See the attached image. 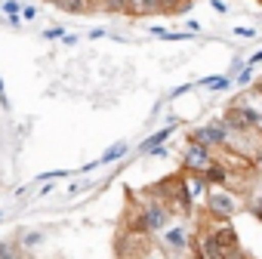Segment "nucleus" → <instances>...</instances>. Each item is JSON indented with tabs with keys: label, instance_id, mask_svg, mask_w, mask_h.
Returning <instances> with one entry per match:
<instances>
[{
	"label": "nucleus",
	"instance_id": "9b49d317",
	"mask_svg": "<svg viewBox=\"0 0 262 259\" xmlns=\"http://www.w3.org/2000/svg\"><path fill=\"white\" fill-rule=\"evenodd\" d=\"M213 238H216V244H219L222 250H228V247H237V234H234L228 225H222V228H213Z\"/></svg>",
	"mask_w": 262,
	"mask_h": 259
},
{
	"label": "nucleus",
	"instance_id": "4468645a",
	"mask_svg": "<svg viewBox=\"0 0 262 259\" xmlns=\"http://www.w3.org/2000/svg\"><path fill=\"white\" fill-rule=\"evenodd\" d=\"M201 87H207V90H213V93H222V90H228V87H231V80L219 74V77H204V80H201Z\"/></svg>",
	"mask_w": 262,
	"mask_h": 259
},
{
	"label": "nucleus",
	"instance_id": "dca6fc26",
	"mask_svg": "<svg viewBox=\"0 0 262 259\" xmlns=\"http://www.w3.org/2000/svg\"><path fill=\"white\" fill-rule=\"evenodd\" d=\"M164 241H167L170 247H185V244H188V238H185V228H170V231L164 234Z\"/></svg>",
	"mask_w": 262,
	"mask_h": 259
},
{
	"label": "nucleus",
	"instance_id": "20e7f679",
	"mask_svg": "<svg viewBox=\"0 0 262 259\" xmlns=\"http://www.w3.org/2000/svg\"><path fill=\"white\" fill-rule=\"evenodd\" d=\"M170 222V210L161 201H145L142 213H139V228L142 231H164Z\"/></svg>",
	"mask_w": 262,
	"mask_h": 259
},
{
	"label": "nucleus",
	"instance_id": "f257e3e1",
	"mask_svg": "<svg viewBox=\"0 0 262 259\" xmlns=\"http://www.w3.org/2000/svg\"><path fill=\"white\" fill-rule=\"evenodd\" d=\"M204 204H207L210 216H219V219H231L234 213H241V207H244V198H241V195H234L228 185H207Z\"/></svg>",
	"mask_w": 262,
	"mask_h": 259
},
{
	"label": "nucleus",
	"instance_id": "412c9836",
	"mask_svg": "<svg viewBox=\"0 0 262 259\" xmlns=\"http://www.w3.org/2000/svg\"><path fill=\"white\" fill-rule=\"evenodd\" d=\"M234 34H237V37H256V28H250V25H241V28H234Z\"/></svg>",
	"mask_w": 262,
	"mask_h": 259
},
{
	"label": "nucleus",
	"instance_id": "1a4fd4ad",
	"mask_svg": "<svg viewBox=\"0 0 262 259\" xmlns=\"http://www.w3.org/2000/svg\"><path fill=\"white\" fill-rule=\"evenodd\" d=\"M126 155V142H114L99 161H90V164H83V173H90V170H96V167H102V164H111V161H117V158H123Z\"/></svg>",
	"mask_w": 262,
	"mask_h": 259
},
{
	"label": "nucleus",
	"instance_id": "2eb2a0df",
	"mask_svg": "<svg viewBox=\"0 0 262 259\" xmlns=\"http://www.w3.org/2000/svg\"><path fill=\"white\" fill-rule=\"evenodd\" d=\"M0 259H22V247L13 241H0Z\"/></svg>",
	"mask_w": 262,
	"mask_h": 259
},
{
	"label": "nucleus",
	"instance_id": "f3484780",
	"mask_svg": "<svg viewBox=\"0 0 262 259\" xmlns=\"http://www.w3.org/2000/svg\"><path fill=\"white\" fill-rule=\"evenodd\" d=\"M19 10H22V4H19V0H7V4H4V13L10 16V22L19 28V22H22V16H19Z\"/></svg>",
	"mask_w": 262,
	"mask_h": 259
},
{
	"label": "nucleus",
	"instance_id": "7ed1b4c3",
	"mask_svg": "<svg viewBox=\"0 0 262 259\" xmlns=\"http://www.w3.org/2000/svg\"><path fill=\"white\" fill-rule=\"evenodd\" d=\"M188 139H194V142H201V145H207V148H225L228 139H231V133H228V126H225L222 120H210V123L198 126Z\"/></svg>",
	"mask_w": 262,
	"mask_h": 259
},
{
	"label": "nucleus",
	"instance_id": "a211bd4d",
	"mask_svg": "<svg viewBox=\"0 0 262 259\" xmlns=\"http://www.w3.org/2000/svg\"><path fill=\"white\" fill-rule=\"evenodd\" d=\"M99 7L108 13H126V0H99Z\"/></svg>",
	"mask_w": 262,
	"mask_h": 259
},
{
	"label": "nucleus",
	"instance_id": "0eeeda50",
	"mask_svg": "<svg viewBox=\"0 0 262 259\" xmlns=\"http://www.w3.org/2000/svg\"><path fill=\"white\" fill-rule=\"evenodd\" d=\"M198 259H222V247L216 244L213 231H204L198 238Z\"/></svg>",
	"mask_w": 262,
	"mask_h": 259
},
{
	"label": "nucleus",
	"instance_id": "f03ea898",
	"mask_svg": "<svg viewBox=\"0 0 262 259\" xmlns=\"http://www.w3.org/2000/svg\"><path fill=\"white\" fill-rule=\"evenodd\" d=\"M222 123L228 126V133H256L259 123H262V114L253 108V105H231L222 117Z\"/></svg>",
	"mask_w": 262,
	"mask_h": 259
},
{
	"label": "nucleus",
	"instance_id": "6ab92c4d",
	"mask_svg": "<svg viewBox=\"0 0 262 259\" xmlns=\"http://www.w3.org/2000/svg\"><path fill=\"white\" fill-rule=\"evenodd\" d=\"M155 7H158V13H170V10L182 7V0H155Z\"/></svg>",
	"mask_w": 262,
	"mask_h": 259
},
{
	"label": "nucleus",
	"instance_id": "b1692460",
	"mask_svg": "<svg viewBox=\"0 0 262 259\" xmlns=\"http://www.w3.org/2000/svg\"><path fill=\"white\" fill-rule=\"evenodd\" d=\"M62 34H65V28H50V31H47L43 37H47V40H59Z\"/></svg>",
	"mask_w": 262,
	"mask_h": 259
},
{
	"label": "nucleus",
	"instance_id": "aec40b11",
	"mask_svg": "<svg viewBox=\"0 0 262 259\" xmlns=\"http://www.w3.org/2000/svg\"><path fill=\"white\" fill-rule=\"evenodd\" d=\"M40 241H43V234H40V231H31V234L22 238V247H34V244H40Z\"/></svg>",
	"mask_w": 262,
	"mask_h": 259
},
{
	"label": "nucleus",
	"instance_id": "6e6552de",
	"mask_svg": "<svg viewBox=\"0 0 262 259\" xmlns=\"http://www.w3.org/2000/svg\"><path fill=\"white\" fill-rule=\"evenodd\" d=\"M201 176H204V182H207V185H228V179H231V176H228V167H225L219 158H216V161L201 173Z\"/></svg>",
	"mask_w": 262,
	"mask_h": 259
},
{
	"label": "nucleus",
	"instance_id": "bb28decb",
	"mask_svg": "<svg viewBox=\"0 0 262 259\" xmlns=\"http://www.w3.org/2000/svg\"><path fill=\"white\" fill-rule=\"evenodd\" d=\"M142 259H167V256H161L158 250H148V253H142Z\"/></svg>",
	"mask_w": 262,
	"mask_h": 259
},
{
	"label": "nucleus",
	"instance_id": "393cba45",
	"mask_svg": "<svg viewBox=\"0 0 262 259\" xmlns=\"http://www.w3.org/2000/svg\"><path fill=\"white\" fill-rule=\"evenodd\" d=\"M250 80H253V65H250V68H244V74H241V80H237V83H250Z\"/></svg>",
	"mask_w": 262,
	"mask_h": 259
},
{
	"label": "nucleus",
	"instance_id": "39448f33",
	"mask_svg": "<svg viewBox=\"0 0 262 259\" xmlns=\"http://www.w3.org/2000/svg\"><path fill=\"white\" fill-rule=\"evenodd\" d=\"M213 161H216V158H213V148H207V145H201V142H194V139H188V142H185L182 164H185V170H188V173H204Z\"/></svg>",
	"mask_w": 262,
	"mask_h": 259
},
{
	"label": "nucleus",
	"instance_id": "c85d7f7f",
	"mask_svg": "<svg viewBox=\"0 0 262 259\" xmlns=\"http://www.w3.org/2000/svg\"><path fill=\"white\" fill-rule=\"evenodd\" d=\"M0 222H4V216H0Z\"/></svg>",
	"mask_w": 262,
	"mask_h": 259
},
{
	"label": "nucleus",
	"instance_id": "f8f14e48",
	"mask_svg": "<svg viewBox=\"0 0 262 259\" xmlns=\"http://www.w3.org/2000/svg\"><path fill=\"white\" fill-rule=\"evenodd\" d=\"M173 136V126H164V130H158V133L155 136H148L145 142H142V152H151V148H161L167 139Z\"/></svg>",
	"mask_w": 262,
	"mask_h": 259
},
{
	"label": "nucleus",
	"instance_id": "9d476101",
	"mask_svg": "<svg viewBox=\"0 0 262 259\" xmlns=\"http://www.w3.org/2000/svg\"><path fill=\"white\" fill-rule=\"evenodd\" d=\"M126 13L148 16V13H158V7H155V0H126Z\"/></svg>",
	"mask_w": 262,
	"mask_h": 259
},
{
	"label": "nucleus",
	"instance_id": "5701e85b",
	"mask_svg": "<svg viewBox=\"0 0 262 259\" xmlns=\"http://www.w3.org/2000/svg\"><path fill=\"white\" fill-rule=\"evenodd\" d=\"M210 7H213V10H216L219 16H225V13H228V7H225V0H210Z\"/></svg>",
	"mask_w": 262,
	"mask_h": 259
},
{
	"label": "nucleus",
	"instance_id": "a878e982",
	"mask_svg": "<svg viewBox=\"0 0 262 259\" xmlns=\"http://www.w3.org/2000/svg\"><path fill=\"white\" fill-rule=\"evenodd\" d=\"M83 188H86V182H77V185H71V188H68V195H80Z\"/></svg>",
	"mask_w": 262,
	"mask_h": 259
},
{
	"label": "nucleus",
	"instance_id": "ddd939ff",
	"mask_svg": "<svg viewBox=\"0 0 262 259\" xmlns=\"http://www.w3.org/2000/svg\"><path fill=\"white\" fill-rule=\"evenodd\" d=\"M59 7H62L65 13L80 16V13H86V10H90V0H59Z\"/></svg>",
	"mask_w": 262,
	"mask_h": 259
},
{
	"label": "nucleus",
	"instance_id": "4be33fe9",
	"mask_svg": "<svg viewBox=\"0 0 262 259\" xmlns=\"http://www.w3.org/2000/svg\"><path fill=\"white\" fill-rule=\"evenodd\" d=\"M19 16H22V19H37V10H34V7H25V4H22Z\"/></svg>",
	"mask_w": 262,
	"mask_h": 259
},
{
	"label": "nucleus",
	"instance_id": "423d86ee",
	"mask_svg": "<svg viewBox=\"0 0 262 259\" xmlns=\"http://www.w3.org/2000/svg\"><path fill=\"white\" fill-rule=\"evenodd\" d=\"M179 185H182V191H185L188 204H198V201H204V195H207V182H204V176H201V173H185Z\"/></svg>",
	"mask_w": 262,
	"mask_h": 259
},
{
	"label": "nucleus",
	"instance_id": "cd10ccee",
	"mask_svg": "<svg viewBox=\"0 0 262 259\" xmlns=\"http://www.w3.org/2000/svg\"><path fill=\"white\" fill-rule=\"evenodd\" d=\"M62 40H65L68 47H74V44H77V37H74V34H62Z\"/></svg>",
	"mask_w": 262,
	"mask_h": 259
}]
</instances>
